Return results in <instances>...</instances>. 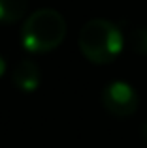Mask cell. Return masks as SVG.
Returning a JSON list of instances; mask_svg holds the SVG:
<instances>
[{
    "label": "cell",
    "mask_w": 147,
    "mask_h": 148,
    "mask_svg": "<svg viewBox=\"0 0 147 148\" xmlns=\"http://www.w3.org/2000/svg\"><path fill=\"white\" fill-rule=\"evenodd\" d=\"M11 83L15 84V88L25 94L38 90L42 83V73L36 62L32 60H21L15 64L13 73H11Z\"/></svg>",
    "instance_id": "277c9868"
},
{
    "label": "cell",
    "mask_w": 147,
    "mask_h": 148,
    "mask_svg": "<svg viewBox=\"0 0 147 148\" xmlns=\"http://www.w3.org/2000/svg\"><path fill=\"white\" fill-rule=\"evenodd\" d=\"M28 11V0H0V23L11 25Z\"/></svg>",
    "instance_id": "5b68a950"
},
{
    "label": "cell",
    "mask_w": 147,
    "mask_h": 148,
    "mask_svg": "<svg viewBox=\"0 0 147 148\" xmlns=\"http://www.w3.org/2000/svg\"><path fill=\"white\" fill-rule=\"evenodd\" d=\"M77 45L89 62L98 66L111 64L125 47V36L111 21L92 19L81 26Z\"/></svg>",
    "instance_id": "6da1fadb"
},
{
    "label": "cell",
    "mask_w": 147,
    "mask_h": 148,
    "mask_svg": "<svg viewBox=\"0 0 147 148\" xmlns=\"http://www.w3.org/2000/svg\"><path fill=\"white\" fill-rule=\"evenodd\" d=\"M66 38V21L51 8L28 15L21 28V43L28 53L42 54L57 49Z\"/></svg>",
    "instance_id": "7a4b0ae2"
},
{
    "label": "cell",
    "mask_w": 147,
    "mask_h": 148,
    "mask_svg": "<svg viewBox=\"0 0 147 148\" xmlns=\"http://www.w3.org/2000/svg\"><path fill=\"white\" fill-rule=\"evenodd\" d=\"M125 45H128L130 51L147 56V26L132 28L125 38Z\"/></svg>",
    "instance_id": "8992f818"
},
{
    "label": "cell",
    "mask_w": 147,
    "mask_h": 148,
    "mask_svg": "<svg viewBox=\"0 0 147 148\" xmlns=\"http://www.w3.org/2000/svg\"><path fill=\"white\" fill-rule=\"evenodd\" d=\"M6 73V60L2 58V54H0V77Z\"/></svg>",
    "instance_id": "52a82bcc"
},
{
    "label": "cell",
    "mask_w": 147,
    "mask_h": 148,
    "mask_svg": "<svg viewBox=\"0 0 147 148\" xmlns=\"http://www.w3.org/2000/svg\"><path fill=\"white\" fill-rule=\"evenodd\" d=\"M141 137H144V141H145V145H147V122L144 124V127H141Z\"/></svg>",
    "instance_id": "ba28073f"
},
{
    "label": "cell",
    "mask_w": 147,
    "mask_h": 148,
    "mask_svg": "<svg viewBox=\"0 0 147 148\" xmlns=\"http://www.w3.org/2000/svg\"><path fill=\"white\" fill-rule=\"evenodd\" d=\"M100 99H102V107L111 116H117V118H126V116L134 114L138 111V105H140L136 88L125 81L110 83L102 90Z\"/></svg>",
    "instance_id": "3957f363"
}]
</instances>
